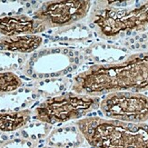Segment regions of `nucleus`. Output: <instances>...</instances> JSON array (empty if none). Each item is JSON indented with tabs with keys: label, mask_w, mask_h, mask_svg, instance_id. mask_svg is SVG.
<instances>
[{
	"label": "nucleus",
	"mask_w": 148,
	"mask_h": 148,
	"mask_svg": "<svg viewBox=\"0 0 148 148\" xmlns=\"http://www.w3.org/2000/svg\"><path fill=\"white\" fill-rule=\"evenodd\" d=\"M93 148H148V124L128 123L97 116L75 123Z\"/></svg>",
	"instance_id": "7ed1b4c3"
},
{
	"label": "nucleus",
	"mask_w": 148,
	"mask_h": 148,
	"mask_svg": "<svg viewBox=\"0 0 148 148\" xmlns=\"http://www.w3.org/2000/svg\"><path fill=\"white\" fill-rule=\"evenodd\" d=\"M99 108L107 119L128 123L148 121V96L141 93L116 92L106 95Z\"/></svg>",
	"instance_id": "39448f33"
},
{
	"label": "nucleus",
	"mask_w": 148,
	"mask_h": 148,
	"mask_svg": "<svg viewBox=\"0 0 148 148\" xmlns=\"http://www.w3.org/2000/svg\"><path fill=\"white\" fill-rule=\"evenodd\" d=\"M31 119L29 110L0 113V131L13 132L25 126Z\"/></svg>",
	"instance_id": "9b49d317"
},
{
	"label": "nucleus",
	"mask_w": 148,
	"mask_h": 148,
	"mask_svg": "<svg viewBox=\"0 0 148 148\" xmlns=\"http://www.w3.org/2000/svg\"><path fill=\"white\" fill-rule=\"evenodd\" d=\"M42 148H56V147H52V146H47V147H42Z\"/></svg>",
	"instance_id": "ddd939ff"
},
{
	"label": "nucleus",
	"mask_w": 148,
	"mask_h": 148,
	"mask_svg": "<svg viewBox=\"0 0 148 148\" xmlns=\"http://www.w3.org/2000/svg\"><path fill=\"white\" fill-rule=\"evenodd\" d=\"M92 5V2L87 0L49 1L35 12L33 18L41 22L47 29L64 27L86 17Z\"/></svg>",
	"instance_id": "423d86ee"
},
{
	"label": "nucleus",
	"mask_w": 148,
	"mask_h": 148,
	"mask_svg": "<svg viewBox=\"0 0 148 148\" xmlns=\"http://www.w3.org/2000/svg\"><path fill=\"white\" fill-rule=\"evenodd\" d=\"M22 86V81L12 72L0 73V94L16 91Z\"/></svg>",
	"instance_id": "f8f14e48"
},
{
	"label": "nucleus",
	"mask_w": 148,
	"mask_h": 148,
	"mask_svg": "<svg viewBox=\"0 0 148 148\" xmlns=\"http://www.w3.org/2000/svg\"><path fill=\"white\" fill-rule=\"evenodd\" d=\"M48 146L56 148H77L85 138L76 125H67L55 129L47 137Z\"/></svg>",
	"instance_id": "1a4fd4ad"
},
{
	"label": "nucleus",
	"mask_w": 148,
	"mask_h": 148,
	"mask_svg": "<svg viewBox=\"0 0 148 148\" xmlns=\"http://www.w3.org/2000/svg\"><path fill=\"white\" fill-rule=\"evenodd\" d=\"M100 99L96 96L74 92L49 97L35 109V117L49 125L66 123L80 119L99 107Z\"/></svg>",
	"instance_id": "20e7f679"
},
{
	"label": "nucleus",
	"mask_w": 148,
	"mask_h": 148,
	"mask_svg": "<svg viewBox=\"0 0 148 148\" xmlns=\"http://www.w3.org/2000/svg\"><path fill=\"white\" fill-rule=\"evenodd\" d=\"M43 70L37 77H56L71 71L75 63V56L67 48H52L42 53Z\"/></svg>",
	"instance_id": "0eeeda50"
},
{
	"label": "nucleus",
	"mask_w": 148,
	"mask_h": 148,
	"mask_svg": "<svg viewBox=\"0 0 148 148\" xmlns=\"http://www.w3.org/2000/svg\"><path fill=\"white\" fill-rule=\"evenodd\" d=\"M42 43L43 38L38 35L3 36L0 37V50L31 53L39 47Z\"/></svg>",
	"instance_id": "9d476101"
},
{
	"label": "nucleus",
	"mask_w": 148,
	"mask_h": 148,
	"mask_svg": "<svg viewBox=\"0 0 148 148\" xmlns=\"http://www.w3.org/2000/svg\"><path fill=\"white\" fill-rule=\"evenodd\" d=\"M46 30L41 22L25 15L0 18V34L4 36L36 35Z\"/></svg>",
	"instance_id": "6e6552de"
},
{
	"label": "nucleus",
	"mask_w": 148,
	"mask_h": 148,
	"mask_svg": "<svg viewBox=\"0 0 148 148\" xmlns=\"http://www.w3.org/2000/svg\"><path fill=\"white\" fill-rule=\"evenodd\" d=\"M148 90V52L134 54L120 62L95 65L74 77L72 91L90 96Z\"/></svg>",
	"instance_id": "f257e3e1"
},
{
	"label": "nucleus",
	"mask_w": 148,
	"mask_h": 148,
	"mask_svg": "<svg viewBox=\"0 0 148 148\" xmlns=\"http://www.w3.org/2000/svg\"><path fill=\"white\" fill-rule=\"evenodd\" d=\"M92 6L89 23L102 38L148 29V1H100Z\"/></svg>",
	"instance_id": "f03ea898"
}]
</instances>
